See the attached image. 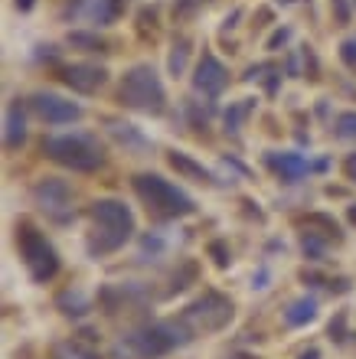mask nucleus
<instances>
[{
  "mask_svg": "<svg viewBox=\"0 0 356 359\" xmlns=\"http://www.w3.org/2000/svg\"><path fill=\"white\" fill-rule=\"evenodd\" d=\"M344 174H346V180H353V183H356V154H350V157H346Z\"/></svg>",
  "mask_w": 356,
  "mask_h": 359,
  "instance_id": "c85d7f7f",
  "label": "nucleus"
},
{
  "mask_svg": "<svg viewBox=\"0 0 356 359\" xmlns=\"http://www.w3.org/2000/svg\"><path fill=\"white\" fill-rule=\"evenodd\" d=\"M324 248H327V238L317 236V232H304V236H301V252H304L310 261L324 258Z\"/></svg>",
  "mask_w": 356,
  "mask_h": 359,
  "instance_id": "a211bd4d",
  "label": "nucleus"
},
{
  "mask_svg": "<svg viewBox=\"0 0 356 359\" xmlns=\"http://www.w3.org/2000/svg\"><path fill=\"white\" fill-rule=\"evenodd\" d=\"M314 317H317V300H314V298H301V300H295V304L288 307V314H284V320L291 323V327L310 323Z\"/></svg>",
  "mask_w": 356,
  "mask_h": 359,
  "instance_id": "f3484780",
  "label": "nucleus"
},
{
  "mask_svg": "<svg viewBox=\"0 0 356 359\" xmlns=\"http://www.w3.org/2000/svg\"><path fill=\"white\" fill-rule=\"evenodd\" d=\"M248 105H235L233 112L226 114V124H229V131H239V124H242V118H246Z\"/></svg>",
  "mask_w": 356,
  "mask_h": 359,
  "instance_id": "bb28decb",
  "label": "nucleus"
},
{
  "mask_svg": "<svg viewBox=\"0 0 356 359\" xmlns=\"http://www.w3.org/2000/svg\"><path fill=\"white\" fill-rule=\"evenodd\" d=\"M209 255H212V261H216L219 268L229 265V248H226V242H212V245H209Z\"/></svg>",
  "mask_w": 356,
  "mask_h": 359,
  "instance_id": "a878e982",
  "label": "nucleus"
},
{
  "mask_svg": "<svg viewBox=\"0 0 356 359\" xmlns=\"http://www.w3.org/2000/svg\"><path fill=\"white\" fill-rule=\"evenodd\" d=\"M26 137V121H23V105H20V99H13L10 105H7V118H3V144L7 147H20Z\"/></svg>",
  "mask_w": 356,
  "mask_h": 359,
  "instance_id": "4468645a",
  "label": "nucleus"
},
{
  "mask_svg": "<svg viewBox=\"0 0 356 359\" xmlns=\"http://www.w3.org/2000/svg\"><path fill=\"white\" fill-rule=\"evenodd\" d=\"M121 10H124V0H75V3H69V13L92 26L115 23L121 17Z\"/></svg>",
  "mask_w": 356,
  "mask_h": 359,
  "instance_id": "1a4fd4ad",
  "label": "nucleus"
},
{
  "mask_svg": "<svg viewBox=\"0 0 356 359\" xmlns=\"http://www.w3.org/2000/svg\"><path fill=\"white\" fill-rule=\"evenodd\" d=\"M30 108L50 124H69V121H79L82 118V108L75 101H66L59 95H50V92H39L30 99Z\"/></svg>",
  "mask_w": 356,
  "mask_h": 359,
  "instance_id": "6e6552de",
  "label": "nucleus"
},
{
  "mask_svg": "<svg viewBox=\"0 0 356 359\" xmlns=\"http://www.w3.org/2000/svg\"><path fill=\"white\" fill-rule=\"evenodd\" d=\"M69 46L86 50V52H101L105 50V43H101L99 37H92V33H69Z\"/></svg>",
  "mask_w": 356,
  "mask_h": 359,
  "instance_id": "aec40b11",
  "label": "nucleus"
},
{
  "mask_svg": "<svg viewBox=\"0 0 356 359\" xmlns=\"http://www.w3.org/2000/svg\"><path fill=\"white\" fill-rule=\"evenodd\" d=\"M92 223H95V236H92L88 248L99 252V255L121 248L128 238L135 236V216L118 199H99L92 206Z\"/></svg>",
  "mask_w": 356,
  "mask_h": 359,
  "instance_id": "f257e3e1",
  "label": "nucleus"
},
{
  "mask_svg": "<svg viewBox=\"0 0 356 359\" xmlns=\"http://www.w3.org/2000/svg\"><path fill=\"white\" fill-rule=\"evenodd\" d=\"M284 39H288V30H278V33H275V37L268 39V50H278V46H281Z\"/></svg>",
  "mask_w": 356,
  "mask_h": 359,
  "instance_id": "7c9ffc66",
  "label": "nucleus"
},
{
  "mask_svg": "<svg viewBox=\"0 0 356 359\" xmlns=\"http://www.w3.org/2000/svg\"><path fill=\"white\" fill-rule=\"evenodd\" d=\"M17 7H20V10H30V7H33V0H17Z\"/></svg>",
  "mask_w": 356,
  "mask_h": 359,
  "instance_id": "473e14b6",
  "label": "nucleus"
},
{
  "mask_svg": "<svg viewBox=\"0 0 356 359\" xmlns=\"http://www.w3.org/2000/svg\"><path fill=\"white\" fill-rule=\"evenodd\" d=\"M203 3H206V0H173V17H177V20H186V17H193Z\"/></svg>",
  "mask_w": 356,
  "mask_h": 359,
  "instance_id": "b1692460",
  "label": "nucleus"
},
{
  "mask_svg": "<svg viewBox=\"0 0 356 359\" xmlns=\"http://www.w3.org/2000/svg\"><path fill=\"white\" fill-rule=\"evenodd\" d=\"M268 167L281 176L284 183H297L307 174V161L301 154H268Z\"/></svg>",
  "mask_w": 356,
  "mask_h": 359,
  "instance_id": "ddd939ff",
  "label": "nucleus"
},
{
  "mask_svg": "<svg viewBox=\"0 0 356 359\" xmlns=\"http://www.w3.org/2000/svg\"><path fill=\"white\" fill-rule=\"evenodd\" d=\"M330 336L333 340H346V314H337L330 320Z\"/></svg>",
  "mask_w": 356,
  "mask_h": 359,
  "instance_id": "cd10ccee",
  "label": "nucleus"
},
{
  "mask_svg": "<svg viewBox=\"0 0 356 359\" xmlns=\"http://www.w3.org/2000/svg\"><path fill=\"white\" fill-rule=\"evenodd\" d=\"M229 359H255V356H248V353H235V356H229Z\"/></svg>",
  "mask_w": 356,
  "mask_h": 359,
  "instance_id": "72a5a7b5",
  "label": "nucleus"
},
{
  "mask_svg": "<svg viewBox=\"0 0 356 359\" xmlns=\"http://www.w3.org/2000/svg\"><path fill=\"white\" fill-rule=\"evenodd\" d=\"M17 245H20V255H23L33 281L46 285V281L56 278V271H59V255L52 252V245L30 223H23L17 229Z\"/></svg>",
  "mask_w": 356,
  "mask_h": 359,
  "instance_id": "39448f33",
  "label": "nucleus"
},
{
  "mask_svg": "<svg viewBox=\"0 0 356 359\" xmlns=\"http://www.w3.org/2000/svg\"><path fill=\"white\" fill-rule=\"evenodd\" d=\"M43 154L50 161L69 167L75 174H92L101 167V147L95 137L88 134H59V137H46L43 141Z\"/></svg>",
  "mask_w": 356,
  "mask_h": 359,
  "instance_id": "f03ea898",
  "label": "nucleus"
},
{
  "mask_svg": "<svg viewBox=\"0 0 356 359\" xmlns=\"http://www.w3.org/2000/svg\"><path fill=\"white\" fill-rule=\"evenodd\" d=\"M186 56H190V43L186 39H180V43H173V52H170V72L180 75L186 65Z\"/></svg>",
  "mask_w": 356,
  "mask_h": 359,
  "instance_id": "4be33fe9",
  "label": "nucleus"
},
{
  "mask_svg": "<svg viewBox=\"0 0 356 359\" xmlns=\"http://www.w3.org/2000/svg\"><path fill=\"white\" fill-rule=\"evenodd\" d=\"M135 193L148 203V209H154L157 216H167V219H180V216L197 212V203L186 196L184 189H177V186L167 183L157 174H137Z\"/></svg>",
  "mask_w": 356,
  "mask_h": 359,
  "instance_id": "7ed1b4c3",
  "label": "nucleus"
},
{
  "mask_svg": "<svg viewBox=\"0 0 356 359\" xmlns=\"http://www.w3.org/2000/svg\"><path fill=\"white\" fill-rule=\"evenodd\" d=\"M111 134L118 137L121 144H135V147H144V137L137 134L131 124H111Z\"/></svg>",
  "mask_w": 356,
  "mask_h": 359,
  "instance_id": "412c9836",
  "label": "nucleus"
},
{
  "mask_svg": "<svg viewBox=\"0 0 356 359\" xmlns=\"http://www.w3.org/2000/svg\"><path fill=\"white\" fill-rule=\"evenodd\" d=\"M301 359H320V349H307V353H301Z\"/></svg>",
  "mask_w": 356,
  "mask_h": 359,
  "instance_id": "2f4dec72",
  "label": "nucleus"
},
{
  "mask_svg": "<svg viewBox=\"0 0 356 359\" xmlns=\"http://www.w3.org/2000/svg\"><path fill=\"white\" fill-rule=\"evenodd\" d=\"M229 85V72L212 52H203L197 62V72H193V88L203 95H219L222 88Z\"/></svg>",
  "mask_w": 356,
  "mask_h": 359,
  "instance_id": "9d476101",
  "label": "nucleus"
},
{
  "mask_svg": "<svg viewBox=\"0 0 356 359\" xmlns=\"http://www.w3.org/2000/svg\"><path fill=\"white\" fill-rule=\"evenodd\" d=\"M79 359H99V356H95V353H82V356H79Z\"/></svg>",
  "mask_w": 356,
  "mask_h": 359,
  "instance_id": "c9c22d12",
  "label": "nucleus"
},
{
  "mask_svg": "<svg viewBox=\"0 0 356 359\" xmlns=\"http://www.w3.org/2000/svg\"><path fill=\"white\" fill-rule=\"evenodd\" d=\"M340 59L350 72H356V39H346L344 46H340Z\"/></svg>",
  "mask_w": 356,
  "mask_h": 359,
  "instance_id": "393cba45",
  "label": "nucleus"
},
{
  "mask_svg": "<svg viewBox=\"0 0 356 359\" xmlns=\"http://www.w3.org/2000/svg\"><path fill=\"white\" fill-rule=\"evenodd\" d=\"M118 95L128 108L135 112H148V114H160L164 112V85H160L157 72L150 65H135L131 72L121 79V88Z\"/></svg>",
  "mask_w": 356,
  "mask_h": 359,
  "instance_id": "20e7f679",
  "label": "nucleus"
},
{
  "mask_svg": "<svg viewBox=\"0 0 356 359\" xmlns=\"http://www.w3.org/2000/svg\"><path fill=\"white\" fill-rule=\"evenodd\" d=\"M229 320H233V300L222 298L219 291H206L184 310V323H190V330L197 334H216Z\"/></svg>",
  "mask_w": 356,
  "mask_h": 359,
  "instance_id": "423d86ee",
  "label": "nucleus"
},
{
  "mask_svg": "<svg viewBox=\"0 0 356 359\" xmlns=\"http://www.w3.org/2000/svg\"><path fill=\"white\" fill-rule=\"evenodd\" d=\"M105 79H108V72L101 65H88V62H75V65H66L62 69V82L69 88H75V92H82V95L99 92L105 85Z\"/></svg>",
  "mask_w": 356,
  "mask_h": 359,
  "instance_id": "9b49d317",
  "label": "nucleus"
},
{
  "mask_svg": "<svg viewBox=\"0 0 356 359\" xmlns=\"http://www.w3.org/2000/svg\"><path fill=\"white\" fill-rule=\"evenodd\" d=\"M337 137L356 141V112H344L340 118H337Z\"/></svg>",
  "mask_w": 356,
  "mask_h": 359,
  "instance_id": "5701e85b",
  "label": "nucleus"
},
{
  "mask_svg": "<svg viewBox=\"0 0 356 359\" xmlns=\"http://www.w3.org/2000/svg\"><path fill=\"white\" fill-rule=\"evenodd\" d=\"M333 7H337V20H340V23H346V20H350V10H346V3H344V0H333Z\"/></svg>",
  "mask_w": 356,
  "mask_h": 359,
  "instance_id": "c756f323",
  "label": "nucleus"
},
{
  "mask_svg": "<svg viewBox=\"0 0 356 359\" xmlns=\"http://www.w3.org/2000/svg\"><path fill=\"white\" fill-rule=\"evenodd\" d=\"M33 199H37V206L50 212H59V209H69V203H72V186L66 183V180H56V176H46V180H39L33 186Z\"/></svg>",
  "mask_w": 356,
  "mask_h": 359,
  "instance_id": "f8f14e48",
  "label": "nucleus"
},
{
  "mask_svg": "<svg viewBox=\"0 0 356 359\" xmlns=\"http://www.w3.org/2000/svg\"><path fill=\"white\" fill-rule=\"evenodd\" d=\"M301 225H304L307 232H317V236H324L327 242H340V225L333 223L330 216H320V212H314V216H304Z\"/></svg>",
  "mask_w": 356,
  "mask_h": 359,
  "instance_id": "dca6fc26",
  "label": "nucleus"
},
{
  "mask_svg": "<svg viewBox=\"0 0 356 359\" xmlns=\"http://www.w3.org/2000/svg\"><path fill=\"white\" fill-rule=\"evenodd\" d=\"M350 223L356 225V206H350Z\"/></svg>",
  "mask_w": 356,
  "mask_h": 359,
  "instance_id": "f704fd0d",
  "label": "nucleus"
},
{
  "mask_svg": "<svg viewBox=\"0 0 356 359\" xmlns=\"http://www.w3.org/2000/svg\"><path fill=\"white\" fill-rule=\"evenodd\" d=\"M197 281V265L193 261H186L180 271H173V278H170V287H167V294H177V291H184V287H190Z\"/></svg>",
  "mask_w": 356,
  "mask_h": 359,
  "instance_id": "6ab92c4d",
  "label": "nucleus"
},
{
  "mask_svg": "<svg viewBox=\"0 0 356 359\" xmlns=\"http://www.w3.org/2000/svg\"><path fill=\"white\" fill-rule=\"evenodd\" d=\"M180 327H184V323H180ZM180 327H177V323H154V327H144V330H137V334L128 340V347L144 359L164 356V353H170L177 343H184V336H177Z\"/></svg>",
  "mask_w": 356,
  "mask_h": 359,
  "instance_id": "0eeeda50",
  "label": "nucleus"
},
{
  "mask_svg": "<svg viewBox=\"0 0 356 359\" xmlns=\"http://www.w3.org/2000/svg\"><path fill=\"white\" fill-rule=\"evenodd\" d=\"M170 167L177 170V174H184L186 180H197V183H212V174H209L206 167L193 163L186 154H170Z\"/></svg>",
  "mask_w": 356,
  "mask_h": 359,
  "instance_id": "2eb2a0df",
  "label": "nucleus"
}]
</instances>
